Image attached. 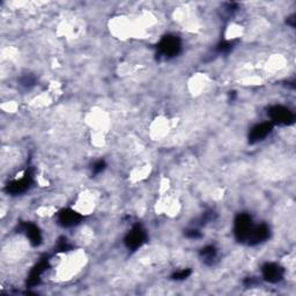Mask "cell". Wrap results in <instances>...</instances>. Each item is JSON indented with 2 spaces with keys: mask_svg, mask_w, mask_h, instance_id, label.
<instances>
[{
  "mask_svg": "<svg viewBox=\"0 0 296 296\" xmlns=\"http://www.w3.org/2000/svg\"><path fill=\"white\" fill-rule=\"evenodd\" d=\"M181 40L174 35H167L160 41L158 50L160 56L164 58H172L181 52Z\"/></svg>",
  "mask_w": 296,
  "mask_h": 296,
  "instance_id": "6da1fadb",
  "label": "cell"
},
{
  "mask_svg": "<svg viewBox=\"0 0 296 296\" xmlns=\"http://www.w3.org/2000/svg\"><path fill=\"white\" fill-rule=\"evenodd\" d=\"M253 223L252 219L249 214L242 213L240 214L235 220V226H234V232L236 239H238L240 242H244V241L249 240V236H250L251 231L253 229Z\"/></svg>",
  "mask_w": 296,
  "mask_h": 296,
  "instance_id": "7a4b0ae2",
  "label": "cell"
},
{
  "mask_svg": "<svg viewBox=\"0 0 296 296\" xmlns=\"http://www.w3.org/2000/svg\"><path fill=\"white\" fill-rule=\"evenodd\" d=\"M269 115L272 122L279 125H290L295 121L294 113L288 108L282 107V105H276L271 108Z\"/></svg>",
  "mask_w": 296,
  "mask_h": 296,
  "instance_id": "3957f363",
  "label": "cell"
},
{
  "mask_svg": "<svg viewBox=\"0 0 296 296\" xmlns=\"http://www.w3.org/2000/svg\"><path fill=\"white\" fill-rule=\"evenodd\" d=\"M146 238L147 236L143 228L140 225H135L125 238V244L131 250H137L146 242Z\"/></svg>",
  "mask_w": 296,
  "mask_h": 296,
  "instance_id": "277c9868",
  "label": "cell"
},
{
  "mask_svg": "<svg viewBox=\"0 0 296 296\" xmlns=\"http://www.w3.org/2000/svg\"><path fill=\"white\" fill-rule=\"evenodd\" d=\"M272 130H273L272 123L266 122L261 123V124H258L251 130L250 134H249V141L251 143H255L264 140V139L272 132Z\"/></svg>",
  "mask_w": 296,
  "mask_h": 296,
  "instance_id": "5b68a950",
  "label": "cell"
},
{
  "mask_svg": "<svg viewBox=\"0 0 296 296\" xmlns=\"http://www.w3.org/2000/svg\"><path fill=\"white\" fill-rule=\"evenodd\" d=\"M32 183H33V176L31 174V171H27L26 175H24L22 179L14 181V182H12L11 184H8L7 191L11 194L22 193L31 188Z\"/></svg>",
  "mask_w": 296,
  "mask_h": 296,
  "instance_id": "8992f818",
  "label": "cell"
},
{
  "mask_svg": "<svg viewBox=\"0 0 296 296\" xmlns=\"http://www.w3.org/2000/svg\"><path fill=\"white\" fill-rule=\"evenodd\" d=\"M263 277L269 282H278L283 277V269L277 264L269 263L263 266Z\"/></svg>",
  "mask_w": 296,
  "mask_h": 296,
  "instance_id": "52a82bcc",
  "label": "cell"
},
{
  "mask_svg": "<svg viewBox=\"0 0 296 296\" xmlns=\"http://www.w3.org/2000/svg\"><path fill=\"white\" fill-rule=\"evenodd\" d=\"M58 221L63 227H73L81 221V215L75 211L63 210L58 214Z\"/></svg>",
  "mask_w": 296,
  "mask_h": 296,
  "instance_id": "ba28073f",
  "label": "cell"
},
{
  "mask_svg": "<svg viewBox=\"0 0 296 296\" xmlns=\"http://www.w3.org/2000/svg\"><path fill=\"white\" fill-rule=\"evenodd\" d=\"M270 238V228L266 225H259L257 227H253L250 236H249L248 242L250 245H256L261 242H264Z\"/></svg>",
  "mask_w": 296,
  "mask_h": 296,
  "instance_id": "9c48e42d",
  "label": "cell"
},
{
  "mask_svg": "<svg viewBox=\"0 0 296 296\" xmlns=\"http://www.w3.org/2000/svg\"><path fill=\"white\" fill-rule=\"evenodd\" d=\"M21 228H22V230L26 232L27 236H28V239L31 240V243L33 245H35V247H37V245L41 244V242H42L41 231L35 225H33V223L28 222V223H23V225L21 226Z\"/></svg>",
  "mask_w": 296,
  "mask_h": 296,
  "instance_id": "30bf717a",
  "label": "cell"
},
{
  "mask_svg": "<svg viewBox=\"0 0 296 296\" xmlns=\"http://www.w3.org/2000/svg\"><path fill=\"white\" fill-rule=\"evenodd\" d=\"M218 251L213 245H207V247L202 248L200 251V257L206 264H213V261L217 259Z\"/></svg>",
  "mask_w": 296,
  "mask_h": 296,
  "instance_id": "8fae6325",
  "label": "cell"
},
{
  "mask_svg": "<svg viewBox=\"0 0 296 296\" xmlns=\"http://www.w3.org/2000/svg\"><path fill=\"white\" fill-rule=\"evenodd\" d=\"M235 45V42H229V41H226V42H222V43H220L217 48V51L220 53H228L229 51H231L232 48H234Z\"/></svg>",
  "mask_w": 296,
  "mask_h": 296,
  "instance_id": "7c38bea8",
  "label": "cell"
},
{
  "mask_svg": "<svg viewBox=\"0 0 296 296\" xmlns=\"http://www.w3.org/2000/svg\"><path fill=\"white\" fill-rule=\"evenodd\" d=\"M190 274H191V271L190 270H182L180 272H176L174 276H172V279H175V280H184V279H187Z\"/></svg>",
  "mask_w": 296,
  "mask_h": 296,
  "instance_id": "4fadbf2b",
  "label": "cell"
},
{
  "mask_svg": "<svg viewBox=\"0 0 296 296\" xmlns=\"http://www.w3.org/2000/svg\"><path fill=\"white\" fill-rule=\"evenodd\" d=\"M105 169V162L103 160H99V161H96L94 164H93V172L94 174H100V172H102Z\"/></svg>",
  "mask_w": 296,
  "mask_h": 296,
  "instance_id": "5bb4252c",
  "label": "cell"
},
{
  "mask_svg": "<svg viewBox=\"0 0 296 296\" xmlns=\"http://www.w3.org/2000/svg\"><path fill=\"white\" fill-rule=\"evenodd\" d=\"M185 235H187V238L189 239H199L201 238V232L197 229V228H192V229H190L188 230L187 232H185Z\"/></svg>",
  "mask_w": 296,
  "mask_h": 296,
  "instance_id": "9a60e30c",
  "label": "cell"
},
{
  "mask_svg": "<svg viewBox=\"0 0 296 296\" xmlns=\"http://www.w3.org/2000/svg\"><path fill=\"white\" fill-rule=\"evenodd\" d=\"M34 82H35V80H34L33 77H24L22 80H21V84H23V86H26V87L32 86V84H34Z\"/></svg>",
  "mask_w": 296,
  "mask_h": 296,
  "instance_id": "2e32d148",
  "label": "cell"
},
{
  "mask_svg": "<svg viewBox=\"0 0 296 296\" xmlns=\"http://www.w3.org/2000/svg\"><path fill=\"white\" fill-rule=\"evenodd\" d=\"M70 248H71L70 244L67 243L66 240L61 241V242H59V244H58V250L59 251H65V250H67V249H70Z\"/></svg>",
  "mask_w": 296,
  "mask_h": 296,
  "instance_id": "e0dca14e",
  "label": "cell"
}]
</instances>
